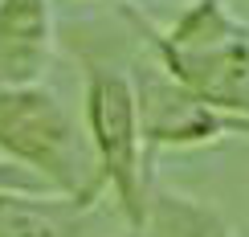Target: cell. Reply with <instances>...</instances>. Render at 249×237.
<instances>
[{
	"mask_svg": "<svg viewBox=\"0 0 249 237\" xmlns=\"http://www.w3.org/2000/svg\"><path fill=\"white\" fill-rule=\"evenodd\" d=\"M119 13L172 78L213 107L249 119V20L229 0H192L172 25H155L127 0H119Z\"/></svg>",
	"mask_w": 249,
	"mask_h": 237,
	"instance_id": "cell-1",
	"label": "cell"
},
{
	"mask_svg": "<svg viewBox=\"0 0 249 237\" xmlns=\"http://www.w3.org/2000/svg\"><path fill=\"white\" fill-rule=\"evenodd\" d=\"M82 127L102 184L110 192L119 221L127 233H143L147 197L155 184V168L147 160L139 123V94H135L131 70L107 57L82 54Z\"/></svg>",
	"mask_w": 249,
	"mask_h": 237,
	"instance_id": "cell-2",
	"label": "cell"
},
{
	"mask_svg": "<svg viewBox=\"0 0 249 237\" xmlns=\"http://www.w3.org/2000/svg\"><path fill=\"white\" fill-rule=\"evenodd\" d=\"M0 156L33 172L41 184L66 197H107L86 127L66 110L45 82L0 86Z\"/></svg>",
	"mask_w": 249,
	"mask_h": 237,
	"instance_id": "cell-3",
	"label": "cell"
},
{
	"mask_svg": "<svg viewBox=\"0 0 249 237\" xmlns=\"http://www.w3.org/2000/svg\"><path fill=\"white\" fill-rule=\"evenodd\" d=\"M135 94H139V123H143V143H147V160L155 164L163 147H209L229 135L249 139V119H237L229 110L204 102L196 90H188L180 78L163 70V61L143 49L131 66Z\"/></svg>",
	"mask_w": 249,
	"mask_h": 237,
	"instance_id": "cell-4",
	"label": "cell"
},
{
	"mask_svg": "<svg viewBox=\"0 0 249 237\" xmlns=\"http://www.w3.org/2000/svg\"><path fill=\"white\" fill-rule=\"evenodd\" d=\"M107 197L0 192V237H107Z\"/></svg>",
	"mask_w": 249,
	"mask_h": 237,
	"instance_id": "cell-5",
	"label": "cell"
},
{
	"mask_svg": "<svg viewBox=\"0 0 249 237\" xmlns=\"http://www.w3.org/2000/svg\"><path fill=\"white\" fill-rule=\"evenodd\" d=\"M53 61V0H0V86H33Z\"/></svg>",
	"mask_w": 249,
	"mask_h": 237,
	"instance_id": "cell-6",
	"label": "cell"
},
{
	"mask_svg": "<svg viewBox=\"0 0 249 237\" xmlns=\"http://www.w3.org/2000/svg\"><path fill=\"white\" fill-rule=\"evenodd\" d=\"M139 237H237L233 225L221 217L216 204L196 201L192 192H180L172 184H151L147 217Z\"/></svg>",
	"mask_w": 249,
	"mask_h": 237,
	"instance_id": "cell-7",
	"label": "cell"
},
{
	"mask_svg": "<svg viewBox=\"0 0 249 237\" xmlns=\"http://www.w3.org/2000/svg\"><path fill=\"white\" fill-rule=\"evenodd\" d=\"M0 192H53L49 184H41L33 172H25L20 164L0 156Z\"/></svg>",
	"mask_w": 249,
	"mask_h": 237,
	"instance_id": "cell-8",
	"label": "cell"
},
{
	"mask_svg": "<svg viewBox=\"0 0 249 237\" xmlns=\"http://www.w3.org/2000/svg\"><path fill=\"white\" fill-rule=\"evenodd\" d=\"M127 237H135V233H127Z\"/></svg>",
	"mask_w": 249,
	"mask_h": 237,
	"instance_id": "cell-9",
	"label": "cell"
}]
</instances>
